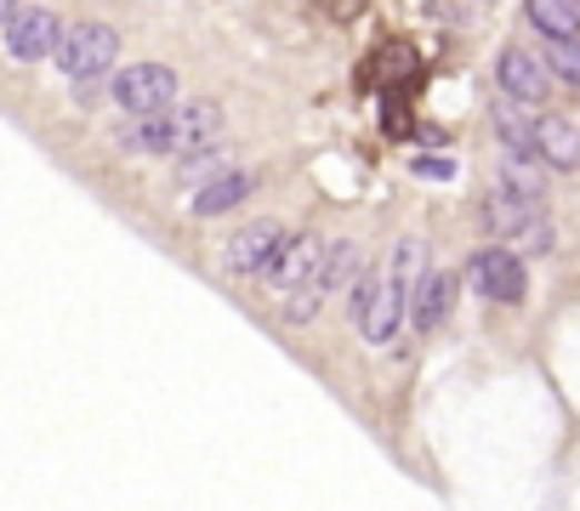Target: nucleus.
<instances>
[{
  "label": "nucleus",
  "instance_id": "f3484780",
  "mask_svg": "<svg viewBox=\"0 0 580 511\" xmlns=\"http://www.w3.org/2000/svg\"><path fill=\"white\" fill-rule=\"evenodd\" d=\"M421 255H427V250H421V239H404V244L393 250V273H387V279H393L399 290H410V279L421 273Z\"/></svg>",
  "mask_w": 580,
  "mask_h": 511
},
{
  "label": "nucleus",
  "instance_id": "f257e3e1",
  "mask_svg": "<svg viewBox=\"0 0 580 511\" xmlns=\"http://www.w3.org/2000/svg\"><path fill=\"white\" fill-rule=\"evenodd\" d=\"M58 69L74 80V86H86V80H97L114 58H120V34L109 29V23H74V29H63L58 34Z\"/></svg>",
  "mask_w": 580,
  "mask_h": 511
},
{
  "label": "nucleus",
  "instance_id": "423d86ee",
  "mask_svg": "<svg viewBox=\"0 0 580 511\" xmlns=\"http://www.w3.org/2000/svg\"><path fill=\"white\" fill-rule=\"evenodd\" d=\"M58 34H63L58 12L29 7V12H12V23H7V51H12L18 63H40V58H52V51H58Z\"/></svg>",
  "mask_w": 580,
  "mask_h": 511
},
{
  "label": "nucleus",
  "instance_id": "f8f14e48",
  "mask_svg": "<svg viewBox=\"0 0 580 511\" xmlns=\"http://www.w3.org/2000/svg\"><path fill=\"white\" fill-rule=\"evenodd\" d=\"M483 228H490V233H536V204L507 193V188H496L490 204H483Z\"/></svg>",
  "mask_w": 580,
  "mask_h": 511
},
{
  "label": "nucleus",
  "instance_id": "9d476101",
  "mask_svg": "<svg viewBox=\"0 0 580 511\" xmlns=\"http://www.w3.org/2000/svg\"><path fill=\"white\" fill-rule=\"evenodd\" d=\"M450 301H456V279H450V273H427L404 313H410V324H416L421 335H432V330L450 319Z\"/></svg>",
  "mask_w": 580,
  "mask_h": 511
},
{
  "label": "nucleus",
  "instance_id": "aec40b11",
  "mask_svg": "<svg viewBox=\"0 0 580 511\" xmlns=\"http://www.w3.org/2000/svg\"><path fill=\"white\" fill-rule=\"evenodd\" d=\"M182 177H222L228 171V153H211V148H200V153H182V166H177Z\"/></svg>",
  "mask_w": 580,
  "mask_h": 511
},
{
  "label": "nucleus",
  "instance_id": "4468645a",
  "mask_svg": "<svg viewBox=\"0 0 580 511\" xmlns=\"http://www.w3.org/2000/svg\"><path fill=\"white\" fill-rule=\"evenodd\" d=\"M353 279H359V244H353V239L324 244V255H319V284H324V295L348 290Z\"/></svg>",
  "mask_w": 580,
  "mask_h": 511
},
{
  "label": "nucleus",
  "instance_id": "1a4fd4ad",
  "mask_svg": "<svg viewBox=\"0 0 580 511\" xmlns=\"http://www.w3.org/2000/svg\"><path fill=\"white\" fill-rule=\"evenodd\" d=\"M217 131H222L217 102H182V109H171V148L177 153H200Z\"/></svg>",
  "mask_w": 580,
  "mask_h": 511
},
{
  "label": "nucleus",
  "instance_id": "dca6fc26",
  "mask_svg": "<svg viewBox=\"0 0 580 511\" xmlns=\"http://www.w3.org/2000/svg\"><path fill=\"white\" fill-rule=\"evenodd\" d=\"M529 23H536L552 46H563V40H574L580 12H574V7H558V0H536V7H529Z\"/></svg>",
  "mask_w": 580,
  "mask_h": 511
},
{
  "label": "nucleus",
  "instance_id": "7ed1b4c3",
  "mask_svg": "<svg viewBox=\"0 0 580 511\" xmlns=\"http://www.w3.org/2000/svg\"><path fill=\"white\" fill-rule=\"evenodd\" d=\"M114 102L126 114H171L177 109V74L166 63H131L120 80H114Z\"/></svg>",
  "mask_w": 580,
  "mask_h": 511
},
{
  "label": "nucleus",
  "instance_id": "39448f33",
  "mask_svg": "<svg viewBox=\"0 0 580 511\" xmlns=\"http://www.w3.org/2000/svg\"><path fill=\"white\" fill-rule=\"evenodd\" d=\"M467 279H472V290L483 301H523V262H518L512 250H501V244L478 250L472 268H467Z\"/></svg>",
  "mask_w": 580,
  "mask_h": 511
},
{
  "label": "nucleus",
  "instance_id": "9b49d317",
  "mask_svg": "<svg viewBox=\"0 0 580 511\" xmlns=\"http://www.w3.org/2000/svg\"><path fill=\"white\" fill-rule=\"evenodd\" d=\"M319 255H324V244L319 239H284V250H279V262H273V284L290 295L297 284H308L313 273H319Z\"/></svg>",
  "mask_w": 580,
  "mask_h": 511
},
{
  "label": "nucleus",
  "instance_id": "0eeeda50",
  "mask_svg": "<svg viewBox=\"0 0 580 511\" xmlns=\"http://www.w3.org/2000/svg\"><path fill=\"white\" fill-rule=\"evenodd\" d=\"M529 142H536V160L552 166V171H574V160H580V126L569 114L536 120V126H529Z\"/></svg>",
  "mask_w": 580,
  "mask_h": 511
},
{
  "label": "nucleus",
  "instance_id": "20e7f679",
  "mask_svg": "<svg viewBox=\"0 0 580 511\" xmlns=\"http://www.w3.org/2000/svg\"><path fill=\"white\" fill-rule=\"evenodd\" d=\"M284 228L279 222H246L228 244H222V262H228V273H273V262H279V250H284Z\"/></svg>",
  "mask_w": 580,
  "mask_h": 511
},
{
  "label": "nucleus",
  "instance_id": "a211bd4d",
  "mask_svg": "<svg viewBox=\"0 0 580 511\" xmlns=\"http://www.w3.org/2000/svg\"><path fill=\"white\" fill-rule=\"evenodd\" d=\"M541 69H547V80L558 74V80H569V86H574V80H580V46H574V40L552 46V58H547Z\"/></svg>",
  "mask_w": 580,
  "mask_h": 511
},
{
  "label": "nucleus",
  "instance_id": "6e6552de",
  "mask_svg": "<svg viewBox=\"0 0 580 511\" xmlns=\"http://www.w3.org/2000/svg\"><path fill=\"white\" fill-rule=\"evenodd\" d=\"M496 80H501V91H507L512 102H541L547 86H552L547 69H541V58H536V51H523V46H507V51H501Z\"/></svg>",
  "mask_w": 580,
  "mask_h": 511
},
{
  "label": "nucleus",
  "instance_id": "f03ea898",
  "mask_svg": "<svg viewBox=\"0 0 580 511\" xmlns=\"http://www.w3.org/2000/svg\"><path fill=\"white\" fill-rule=\"evenodd\" d=\"M404 307H410V290H399L393 279H370V284L353 290V319H359V330H364L370 347H387V341L399 335Z\"/></svg>",
  "mask_w": 580,
  "mask_h": 511
},
{
  "label": "nucleus",
  "instance_id": "ddd939ff",
  "mask_svg": "<svg viewBox=\"0 0 580 511\" xmlns=\"http://www.w3.org/2000/svg\"><path fill=\"white\" fill-rule=\"evenodd\" d=\"M239 199H251V177H246V171H222V177H211L200 193H193V217H217V211H233Z\"/></svg>",
  "mask_w": 580,
  "mask_h": 511
},
{
  "label": "nucleus",
  "instance_id": "6ab92c4d",
  "mask_svg": "<svg viewBox=\"0 0 580 511\" xmlns=\"http://www.w3.org/2000/svg\"><path fill=\"white\" fill-rule=\"evenodd\" d=\"M126 142L131 148H160V153H171V120H142L137 131H126Z\"/></svg>",
  "mask_w": 580,
  "mask_h": 511
},
{
  "label": "nucleus",
  "instance_id": "4be33fe9",
  "mask_svg": "<svg viewBox=\"0 0 580 511\" xmlns=\"http://www.w3.org/2000/svg\"><path fill=\"white\" fill-rule=\"evenodd\" d=\"M12 23V7H7V0H0V29H7Z\"/></svg>",
  "mask_w": 580,
  "mask_h": 511
},
{
  "label": "nucleus",
  "instance_id": "2eb2a0df",
  "mask_svg": "<svg viewBox=\"0 0 580 511\" xmlns=\"http://www.w3.org/2000/svg\"><path fill=\"white\" fill-rule=\"evenodd\" d=\"M501 188H507V193H518V199H529V204H541L547 177H541V160H536V153H507V166H501Z\"/></svg>",
  "mask_w": 580,
  "mask_h": 511
},
{
  "label": "nucleus",
  "instance_id": "412c9836",
  "mask_svg": "<svg viewBox=\"0 0 580 511\" xmlns=\"http://www.w3.org/2000/svg\"><path fill=\"white\" fill-rule=\"evenodd\" d=\"M416 171H421V177H456L450 160H416Z\"/></svg>",
  "mask_w": 580,
  "mask_h": 511
}]
</instances>
